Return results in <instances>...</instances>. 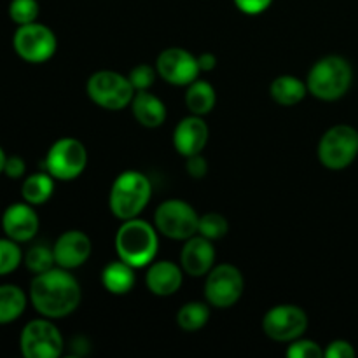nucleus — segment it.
<instances>
[{
    "instance_id": "17",
    "label": "nucleus",
    "mask_w": 358,
    "mask_h": 358,
    "mask_svg": "<svg viewBox=\"0 0 358 358\" xmlns=\"http://www.w3.org/2000/svg\"><path fill=\"white\" fill-rule=\"evenodd\" d=\"M213 264H215V248L212 240L201 234H194L185 240L180 252V266L185 275L201 278L212 271Z\"/></svg>"
},
{
    "instance_id": "31",
    "label": "nucleus",
    "mask_w": 358,
    "mask_h": 358,
    "mask_svg": "<svg viewBox=\"0 0 358 358\" xmlns=\"http://www.w3.org/2000/svg\"><path fill=\"white\" fill-rule=\"evenodd\" d=\"M287 357L289 358H322L324 357V350L320 348L318 343L313 339H296L287 348Z\"/></svg>"
},
{
    "instance_id": "3",
    "label": "nucleus",
    "mask_w": 358,
    "mask_h": 358,
    "mask_svg": "<svg viewBox=\"0 0 358 358\" xmlns=\"http://www.w3.org/2000/svg\"><path fill=\"white\" fill-rule=\"evenodd\" d=\"M353 83V69L346 58L329 55L318 59L306 77L308 93L322 101H336L345 96Z\"/></svg>"
},
{
    "instance_id": "18",
    "label": "nucleus",
    "mask_w": 358,
    "mask_h": 358,
    "mask_svg": "<svg viewBox=\"0 0 358 358\" xmlns=\"http://www.w3.org/2000/svg\"><path fill=\"white\" fill-rule=\"evenodd\" d=\"M184 282V269L173 261L150 262L145 275V285L154 296L168 297L178 292Z\"/></svg>"
},
{
    "instance_id": "16",
    "label": "nucleus",
    "mask_w": 358,
    "mask_h": 358,
    "mask_svg": "<svg viewBox=\"0 0 358 358\" xmlns=\"http://www.w3.org/2000/svg\"><path fill=\"white\" fill-rule=\"evenodd\" d=\"M210 138V128L201 115L191 114L182 119L173 131V147L180 156L201 154Z\"/></svg>"
},
{
    "instance_id": "1",
    "label": "nucleus",
    "mask_w": 358,
    "mask_h": 358,
    "mask_svg": "<svg viewBox=\"0 0 358 358\" xmlns=\"http://www.w3.org/2000/svg\"><path fill=\"white\" fill-rule=\"evenodd\" d=\"M30 303L38 315L51 320L65 318L79 308L83 289L70 269L59 266L35 275L30 283Z\"/></svg>"
},
{
    "instance_id": "34",
    "label": "nucleus",
    "mask_w": 358,
    "mask_h": 358,
    "mask_svg": "<svg viewBox=\"0 0 358 358\" xmlns=\"http://www.w3.org/2000/svg\"><path fill=\"white\" fill-rule=\"evenodd\" d=\"M234 3H236V7L243 14H248V16H257V14H262L264 10L269 9L273 0H234Z\"/></svg>"
},
{
    "instance_id": "4",
    "label": "nucleus",
    "mask_w": 358,
    "mask_h": 358,
    "mask_svg": "<svg viewBox=\"0 0 358 358\" xmlns=\"http://www.w3.org/2000/svg\"><path fill=\"white\" fill-rule=\"evenodd\" d=\"M152 196V184L142 171L126 170L112 182L108 206L119 220L135 219L145 210Z\"/></svg>"
},
{
    "instance_id": "35",
    "label": "nucleus",
    "mask_w": 358,
    "mask_h": 358,
    "mask_svg": "<svg viewBox=\"0 0 358 358\" xmlns=\"http://www.w3.org/2000/svg\"><path fill=\"white\" fill-rule=\"evenodd\" d=\"M3 173L7 175L13 180H17V178L24 177L27 173V164H24V159L20 156H7L6 166H3Z\"/></svg>"
},
{
    "instance_id": "12",
    "label": "nucleus",
    "mask_w": 358,
    "mask_h": 358,
    "mask_svg": "<svg viewBox=\"0 0 358 358\" xmlns=\"http://www.w3.org/2000/svg\"><path fill=\"white\" fill-rule=\"evenodd\" d=\"M308 313L296 304H278L262 318V331L276 343H292L308 331Z\"/></svg>"
},
{
    "instance_id": "5",
    "label": "nucleus",
    "mask_w": 358,
    "mask_h": 358,
    "mask_svg": "<svg viewBox=\"0 0 358 358\" xmlns=\"http://www.w3.org/2000/svg\"><path fill=\"white\" fill-rule=\"evenodd\" d=\"M87 96L93 103L105 110L117 112L131 105L135 96V87L129 83L128 76L114 72V70H98L87 79Z\"/></svg>"
},
{
    "instance_id": "14",
    "label": "nucleus",
    "mask_w": 358,
    "mask_h": 358,
    "mask_svg": "<svg viewBox=\"0 0 358 358\" xmlns=\"http://www.w3.org/2000/svg\"><path fill=\"white\" fill-rule=\"evenodd\" d=\"M93 245H91L90 236L84 231L70 229L65 231L55 241V261L56 266L63 269H77L83 264H86L90 259Z\"/></svg>"
},
{
    "instance_id": "32",
    "label": "nucleus",
    "mask_w": 358,
    "mask_h": 358,
    "mask_svg": "<svg viewBox=\"0 0 358 358\" xmlns=\"http://www.w3.org/2000/svg\"><path fill=\"white\" fill-rule=\"evenodd\" d=\"M357 352L352 346V343L345 341V339H336V341L329 343L327 348L324 350L325 358H355Z\"/></svg>"
},
{
    "instance_id": "15",
    "label": "nucleus",
    "mask_w": 358,
    "mask_h": 358,
    "mask_svg": "<svg viewBox=\"0 0 358 358\" xmlns=\"http://www.w3.org/2000/svg\"><path fill=\"white\" fill-rule=\"evenodd\" d=\"M38 226H41L38 215L30 203H13L3 210L2 231L7 238L17 243L34 240L35 234L38 233Z\"/></svg>"
},
{
    "instance_id": "20",
    "label": "nucleus",
    "mask_w": 358,
    "mask_h": 358,
    "mask_svg": "<svg viewBox=\"0 0 358 358\" xmlns=\"http://www.w3.org/2000/svg\"><path fill=\"white\" fill-rule=\"evenodd\" d=\"M135 283V268L129 266L128 262L121 261V259L107 264L101 271V285L107 292L114 294V296H124V294L131 292Z\"/></svg>"
},
{
    "instance_id": "19",
    "label": "nucleus",
    "mask_w": 358,
    "mask_h": 358,
    "mask_svg": "<svg viewBox=\"0 0 358 358\" xmlns=\"http://www.w3.org/2000/svg\"><path fill=\"white\" fill-rule=\"evenodd\" d=\"M129 107H131V112L138 124L145 126V128H159L166 121V105L149 90L136 91Z\"/></svg>"
},
{
    "instance_id": "11",
    "label": "nucleus",
    "mask_w": 358,
    "mask_h": 358,
    "mask_svg": "<svg viewBox=\"0 0 358 358\" xmlns=\"http://www.w3.org/2000/svg\"><path fill=\"white\" fill-rule=\"evenodd\" d=\"M245 289V280L240 269L233 264L213 266L206 275L205 299L210 306L226 308L234 306L240 301Z\"/></svg>"
},
{
    "instance_id": "13",
    "label": "nucleus",
    "mask_w": 358,
    "mask_h": 358,
    "mask_svg": "<svg viewBox=\"0 0 358 358\" xmlns=\"http://www.w3.org/2000/svg\"><path fill=\"white\" fill-rule=\"evenodd\" d=\"M157 76L173 86H189L201 73L198 56L184 48H168L156 59Z\"/></svg>"
},
{
    "instance_id": "22",
    "label": "nucleus",
    "mask_w": 358,
    "mask_h": 358,
    "mask_svg": "<svg viewBox=\"0 0 358 358\" xmlns=\"http://www.w3.org/2000/svg\"><path fill=\"white\" fill-rule=\"evenodd\" d=\"M55 180L56 178L48 171L28 175L21 185V196H23L24 201L34 206L44 205L51 199L52 192H55Z\"/></svg>"
},
{
    "instance_id": "30",
    "label": "nucleus",
    "mask_w": 358,
    "mask_h": 358,
    "mask_svg": "<svg viewBox=\"0 0 358 358\" xmlns=\"http://www.w3.org/2000/svg\"><path fill=\"white\" fill-rule=\"evenodd\" d=\"M156 76V66L149 65V63H140V65L133 66L131 72L128 73V79L133 84V87H135V91H145L152 86Z\"/></svg>"
},
{
    "instance_id": "27",
    "label": "nucleus",
    "mask_w": 358,
    "mask_h": 358,
    "mask_svg": "<svg viewBox=\"0 0 358 358\" xmlns=\"http://www.w3.org/2000/svg\"><path fill=\"white\" fill-rule=\"evenodd\" d=\"M227 231H229V222H227L222 213L210 212L205 213V215H199L198 234H201V236L215 241L226 236Z\"/></svg>"
},
{
    "instance_id": "26",
    "label": "nucleus",
    "mask_w": 358,
    "mask_h": 358,
    "mask_svg": "<svg viewBox=\"0 0 358 358\" xmlns=\"http://www.w3.org/2000/svg\"><path fill=\"white\" fill-rule=\"evenodd\" d=\"M23 262L31 273L38 275V273H44L48 269L55 268V252H52V248L45 247V245H34L23 255Z\"/></svg>"
},
{
    "instance_id": "8",
    "label": "nucleus",
    "mask_w": 358,
    "mask_h": 358,
    "mask_svg": "<svg viewBox=\"0 0 358 358\" xmlns=\"http://www.w3.org/2000/svg\"><path fill=\"white\" fill-rule=\"evenodd\" d=\"M87 166V150L80 140L65 136L49 147L44 168L56 180H76Z\"/></svg>"
},
{
    "instance_id": "36",
    "label": "nucleus",
    "mask_w": 358,
    "mask_h": 358,
    "mask_svg": "<svg viewBox=\"0 0 358 358\" xmlns=\"http://www.w3.org/2000/svg\"><path fill=\"white\" fill-rule=\"evenodd\" d=\"M198 65L201 72H212L217 65V56L213 52H201L198 55Z\"/></svg>"
},
{
    "instance_id": "10",
    "label": "nucleus",
    "mask_w": 358,
    "mask_h": 358,
    "mask_svg": "<svg viewBox=\"0 0 358 358\" xmlns=\"http://www.w3.org/2000/svg\"><path fill=\"white\" fill-rule=\"evenodd\" d=\"M13 48L21 59L28 63H44L55 56L58 41L55 31L45 24L28 23L20 24L14 31Z\"/></svg>"
},
{
    "instance_id": "25",
    "label": "nucleus",
    "mask_w": 358,
    "mask_h": 358,
    "mask_svg": "<svg viewBox=\"0 0 358 358\" xmlns=\"http://www.w3.org/2000/svg\"><path fill=\"white\" fill-rule=\"evenodd\" d=\"M210 308L201 301H189L178 310L177 324L185 332H198L208 324Z\"/></svg>"
},
{
    "instance_id": "23",
    "label": "nucleus",
    "mask_w": 358,
    "mask_h": 358,
    "mask_svg": "<svg viewBox=\"0 0 358 358\" xmlns=\"http://www.w3.org/2000/svg\"><path fill=\"white\" fill-rule=\"evenodd\" d=\"M217 103V93L210 83L203 79H196L185 91V105L189 112L196 115H206L213 110Z\"/></svg>"
},
{
    "instance_id": "9",
    "label": "nucleus",
    "mask_w": 358,
    "mask_h": 358,
    "mask_svg": "<svg viewBox=\"0 0 358 358\" xmlns=\"http://www.w3.org/2000/svg\"><path fill=\"white\" fill-rule=\"evenodd\" d=\"M63 336L51 318L28 322L20 336V350L24 358H58L63 353Z\"/></svg>"
},
{
    "instance_id": "6",
    "label": "nucleus",
    "mask_w": 358,
    "mask_h": 358,
    "mask_svg": "<svg viewBox=\"0 0 358 358\" xmlns=\"http://www.w3.org/2000/svg\"><path fill=\"white\" fill-rule=\"evenodd\" d=\"M318 159L329 170H345L358 156V131L353 126L329 128L318 142Z\"/></svg>"
},
{
    "instance_id": "28",
    "label": "nucleus",
    "mask_w": 358,
    "mask_h": 358,
    "mask_svg": "<svg viewBox=\"0 0 358 358\" xmlns=\"http://www.w3.org/2000/svg\"><path fill=\"white\" fill-rule=\"evenodd\" d=\"M21 262H23V252L20 243L7 236L0 238V276L16 271Z\"/></svg>"
},
{
    "instance_id": "24",
    "label": "nucleus",
    "mask_w": 358,
    "mask_h": 358,
    "mask_svg": "<svg viewBox=\"0 0 358 358\" xmlns=\"http://www.w3.org/2000/svg\"><path fill=\"white\" fill-rule=\"evenodd\" d=\"M27 294L17 285H0V325L17 320L27 310Z\"/></svg>"
},
{
    "instance_id": "33",
    "label": "nucleus",
    "mask_w": 358,
    "mask_h": 358,
    "mask_svg": "<svg viewBox=\"0 0 358 358\" xmlns=\"http://www.w3.org/2000/svg\"><path fill=\"white\" fill-rule=\"evenodd\" d=\"M185 171L189 173V177L192 178H203L208 173V161L205 159V156L201 154H194V156L185 157Z\"/></svg>"
},
{
    "instance_id": "21",
    "label": "nucleus",
    "mask_w": 358,
    "mask_h": 358,
    "mask_svg": "<svg viewBox=\"0 0 358 358\" xmlns=\"http://www.w3.org/2000/svg\"><path fill=\"white\" fill-rule=\"evenodd\" d=\"M269 93H271V98L278 105L294 107V105L301 103L304 100V96L308 94V86L299 77L283 73V76L273 79L271 86H269Z\"/></svg>"
},
{
    "instance_id": "37",
    "label": "nucleus",
    "mask_w": 358,
    "mask_h": 358,
    "mask_svg": "<svg viewBox=\"0 0 358 358\" xmlns=\"http://www.w3.org/2000/svg\"><path fill=\"white\" fill-rule=\"evenodd\" d=\"M6 161H7L6 152H3V149L0 147V173H3V166H6Z\"/></svg>"
},
{
    "instance_id": "29",
    "label": "nucleus",
    "mask_w": 358,
    "mask_h": 358,
    "mask_svg": "<svg viewBox=\"0 0 358 358\" xmlns=\"http://www.w3.org/2000/svg\"><path fill=\"white\" fill-rule=\"evenodd\" d=\"M38 10L41 7L37 0H10L9 3V17L17 27L37 21Z\"/></svg>"
},
{
    "instance_id": "7",
    "label": "nucleus",
    "mask_w": 358,
    "mask_h": 358,
    "mask_svg": "<svg viewBox=\"0 0 358 358\" xmlns=\"http://www.w3.org/2000/svg\"><path fill=\"white\" fill-rule=\"evenodd\" d=\"M199 215L184 199H166L154 212V226L157 233L170 240L185 241L198 234Z\"/></svg>"
},
{
    "instance_id": "2",
    "label": "nucleus",
    "mask_w": 358,
    "mask_h": 358,
    "mask_svg": "<svg viewBox=\"0 0 358 358\" xmlns=\"http://www.w3.org/2000/svg\"><path fill=\"white\" fill-rule=\"evenodd\" d=\"M157 248L159 238L156 226L138 217L122 220L115 234V252L121 261L128 262L135 269L147 268L156 259Z\"/></svg>"
}]
</instances>
